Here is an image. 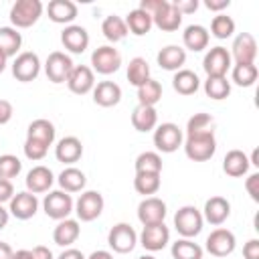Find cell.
<instances>
[{
    "instance_id": "cell-1",
    "label": "cell",
    "mask_w": 259,
    "mask_h": 259,
    "mask_svg": "<svg viewBox=\"0 0 259 259\" xmlns=\"http://www.w3.org/2000/svg\"><path fill=\"white\" fill-rule=\"evenodd\" d=\"M184 154L192 162H206L214 156L217 152V138L214 130L212 132H200V134H190L182 142Z\"/></svg>"
},
{
    "instance_id": "cell-2",
    "label": "cell",
    "mask_w": 259,
    "mask_h": 259,
    "mask_svg": "<svg viewBox=\"0 0 259 259\" xmlns=\"http://www.w3.org/2000/svg\"><path fill=\"white\" fill-rule=\"evenodd\" d=\"M42 12H45V6L40 0H16L8 16L12 26L18 30V28H30L32 24H36Z\"/></svg>"
},
{
    "instance_id": "cell-3",
    "label": "cell",
    "mask_w": 259,
    "mask_h": 259,
    "mask_svg": "<svg viewBox=\"0 0 259 259\" xmlns=\"http://www.w3.org/2000/svg\"><path fill=\"white\" fill-rule=\"evenodd\" d=\"M202 225H204L202 212L192 204L180 206L176 210V214H174V229L178 231V235L182 239H192V237L200 235Z\"/></svg>"
},
{
    "instance_id": "cell-4",
    "label": "cell",
    "mask_w": 259,
    "mask_h": 259,
    "mask_svg": "<svg viewBox=\"0 0 259 259\" xmlns=\"http://www.w3.org/2000/svg\"><path fill=\"white\" fill-rule=\"evenodd\" d=\"M73 208H75V202H73L71 194L65 192V190H61V188L59 190H49V194L42 200V210L53 221L69 219V214L73 212Z\"/></svg>"
},
{
    "instance_id": "cell-5",
    "label": "cell",
    "mask_w": 259,
    "mask_h": 259,
    "mask_svg": "<svg viewBox=\"0 0 259 259\" xmlns=\"http://www.w3.org/2000/svg\"><path fill=\"white\" fill-rule=\"evenodd\" d=\"M121 67V55L113 45H103L97 47L91 53V71L99 75H111L119 71Z\"/></svg>"
},
{
    "instance_id": "cell-6",
    "label": "cell",
    "mask_w": 259,
    "mask_h": 259,
    "mask_svg": "<svg viewBox=\"0 0 259 259\" xmlns=\"http://www.w3.org/2000/svg\"><path fill=\"white\" fill-rule=\"evenodd\" d=\"M182 142H184V134L176 123L166 121V123L156 125V130H154V146H156L158 152L172 154L182 146Z\"/></svg>"
},
{
    "instance_id": "cell-7",
    "label": "cell",
    "mask_w": 259,
    "mask_h": 259,
    "mask_svg": "<svg viewBox=\"0 0 259 259\" xmlns=\"http://www.w3.org/2000/svg\"><path fill=\"white\" fill-rule=\"evenodd\" d=\"M107 245L111 247V251L119 253V255H125V253H132L138 245V233L134 231L132 225L127 223H117L109 229L107 233Z\"/></svg>"
},
{
    "instance_id": "cell-8",
    "label": "cell",
    "mask_w": 259,
    "mask_h": 259,
    "mask_svg": "<svg viewBox=\"0 0 259 259\" xmlns=\"http://www.w3.org/2000/svg\"><path fill=\"white\" fill-rule=\"evenodd\" d=\"M75 63L73 59L63 51H53L45 61V75L51 83H67Z\"/></svg>"
},
{
    "instance_id": "cell-9",
    "label": "cell",
    "mask_w": 259,
    "mask_h": 259,
    "mask_svg": "<svg viewBox=\"0 0 259 259\" xmlns=\"http://www.w3.org/2000/svg\"><path fill=\"white\" fill-rule=\"evenodd\" d=\"M103 206H105V200H103L101 192H97V190H85L77 198L73 210L77 214V221L91 223V221H95L103 212Z\"/></svg>"
},
{
    "instance_id": "cell-10",
    "label": "cell",
    "mask_w": 259,
    "mask_h": 259,
    "mask_svg": "<svg viewBox=\"0 0 259 259\" xmlns=\"http://www.w3.org/2000/svg\"><path fill=\"white\" fill-rule=\"evenodd\" d=\"M231 67H233L231 53L221 45L210 47L202 59V69H204L206 77H227Z\"/></svg>"
},
{
    "instance_id": "cell-11",
    "label": "cell",
    "mask_w": 259,
    "mask_h": 259,
    "mask_svg": "<svg viewBox=\"0 0 259 259\" xmlns=\"http://www.w3.org/2000/svg\"><path fill=\"white\" fill-rule=\"evenodd\" d=\"M237 247V237L233 231L225 229V227H217L214 231H210V235L204 241V249L212 255V257H227L235 251Z\"/></svg>"
},
{
    "instance_id": "cell-12",
    "label": "cell",
    "mask_w": 259,
    "mask_h": 259,
    "mask_svg": "<svg viewBox=\"0 0 259 259\" xmlns=\"http://www.w3.org/2000/svg\"><path fill=\"white\" fill-rule=\"evenodd\" d=\"M40 73V59L36 53L32 51H24V53H18L12 61V75L16 81L20 83H28V81H34Z\"/></svg>"
},
{
    "instance_id": "cell-13",
    "label": "cell",
    "mask_w": 259,
    "mask_h": 259,
    "mask_svg": "<svg viewBox=\"0 0 259 259\" xmlns=\"http://www.w3.org/2000/svg\"><path fill=\"white\" fill-rule=\"evenodd\" d=\"M138 243L150 251V253H156V251H162L168 243H170V229L164 225V223H156V225H146L142 229V233L138 235Z\"/></svg>"
},
{
    "instance_id": "cell-14",
    "label": "cell",
    "mask_w": 259,
    "mask_h": 259,
    "mask_svg": "<svg viewBox=\"0 0 259 259\" xmlns=\"http://www.w3.org/2000/svg\"><path fill=\"white\" fill-rule=\"evenodd\" d=\"M229 53H231V59L235 61V65L255 63V59H257V40H255V36L251 32L237 34Z\"/></svg>"
},
{
    "instance_id": "cell-15",
    "label": "cell",
    "mask_w": 259,
    "mask_h": 259,
    "mask_svg": "<svg viewBox=\"0 0 259 259\" xmlns=\"http://www.w3.org/2000/svg\"><path fill=\"white\" fill-rule=\"evenodd\" d=\"M38 210V198L36 194L28 192V190H22V192H16L10 202H8V212L18 219V221H28L36 214Z\"/></svg>"
},
{
    "instance_id": "cell-16",
    "label": "cell",
    "mask_w": 259,
    "mask_h": 259,
    "mask_svg": "<svg viewBox=\"0 0 259 259\" xmlns=\"http://www.w3.org/2000/svg\"><path fill=\"white\" fill-rule=\"evenodd\" d=\"M168 212V206L162 198L158 196H146L140 204H138V219L140 223L146 225H156V223H164Z\"/></svg>"
},
{
    "instance_id": "cell-17",
    "label": "cell",
    "mask_w": 259,
    "mask_h": 259,
    "mask_svg": "<svg viewBox=\"0 0 259 259\" xmlns=\"http://www.w3.org/2000/svg\"><path fill=\"white\" fill-rule=\"evenodd\" d=\"M61 42H63V47H65L69 53L81 55V53H85L87 47H89V32H87V28L81 26V24H69V26H65L63 32H61Z\"/></svg>"
},
{
    "instance_id": "cell-18",
    "label": "cell",
    "mask_w": 259,
    "mask_h": 259,
    "mask_svg": "<svg viewBox=\"0 0 259 259\" xmlns=\"http://www.w3.org/2000/svg\"><path fill=\"white\" fill-rule=\"evenodd\" d=\"M24 184H26V190L32 192V194H40V192H49L55 184V174L51 168L47 166H32L28 172H26V178H24Z\"/></svg>"
},
{
    "instance_id": "cell-19",
    "label": "cell",
    "mask_w": 259,
    "mask_h": 259,
    "mask_svg": "<svg viewBox=\"0 0 259 259\" xmlns=\"http://www.w3.org/2000/svg\"><path fill=\"white\" fill-rule=\"evenodd\" d=\"M67 87L75 95H85L95 87V73L87 65H75L67 79Z\"/></svg>"
},
{
    "instance_id": "cell-20",
    "label": "cell",
    "mask_w": 259,
    "mask_h": 259,
    "mask_svg": "<svg viewBox=\"0 0 259 259\" xmlns=\"http://www.w3.org/2000/svg\"><path fill=\"white\" fill-rule=\"evenodd\" d=\"M200 212L206 223H210L212 227H221L231 217V202L225 196H210Z\"/></svg>"
},
{
    "instance_id": "cell-21",
    "label": "cell",
    "mask_w": 259,
    "mask_h": 259,
    "mask_svg": "<svg viewBox=\"0 0 259 259\" xmlns=\"http://www.w3.org/2000/svg\"><path fill=\"white\" fill-rule=\"evenodd\" d=\"M55 156L59 162L67 164V166H73L75 162L81 160L83 156V144L77 136H65L57 142L55 146Z\"/></svg>"
},
{
    "instance_id": "cell-22",
    "label": "cell",
    "mask_w": 259,
    "mask_h": 259,
    "mask_svg": "<svg viewBox=\"0 0 259 259\" xmlns=\"http://www.w3.org/2000/svg\"><path fill=\"white\" fill-rule=\"evenodd\" d=\"M156 61L160 65V69L164 71H180L184 69V63H186V51L178 45H166L164 49L158 51L156 55Z\"/></svg>"
},
{
    "instance_id": "cell-23",
    "label": "cell",
    "mask_w": 259,
    "mask_h": 259,
    "mask_svg": "<svg viewBox=\"0 0 259 259\" xmlns=\"http://www.w3.org/2000/svg\"><path fill=\"white\" fill-rule=\"evenodd\" d=\"M152 22H154V26H158L164 32H174L182 24V14L176 10V6L172 2L166 0L162 4V8L152 16Z\"/></svg>"
},
{
    "instance_id": "cell-24",
    "label": "cell",
    "mask_w": 259,
    "mask_h": 259,
    "mask_svg": "<svg viewBox=\"0 0 259 259\" xmlns=\"http://www.w3.org/2000/svg\"><path fill=\"white\" fill-rule=\"evenodd\" d=\"M81 235V227H79V221L77 219H63V221H57V227L53 229V241L59 245V247H71Z\"/></svg>"
},
{
    "instance_id": "cell-25",
    "label": "cell",
    "mask_w": 259,
    "mask_h": 259,
    "mask_svg": "<svg viewBox=\"0 0 259 259\" xmlns=\"http://www.w3.org/2000/svg\"><path fill=\"white\" fill-rule=\"evenodd\" d=\"M93 101L99 107H113L121 101V87L115 81H99L93 87Z\"/></svg>"
},
{
    "instance_id": "cell-26",
    "label": "cell",
    "mask_w": 259,
    "mask_h": 259,
    "mask_svg": "<svg viewBox=\"0 0 259 259\" xmlns=\"http://www.w3.org/2000/svg\"><path fill=\"white\" fill-rule=\"evenodd\" d=\"M47 14L55 24H71L77 18V4L71 0H51L47 6Z\"/></svg>"
},
{
    "instance_id": "cell-27",
    "label": "cell",
    "mask_w": 259,
    "mask_h": 259,
    "mask_svg": "<svg viewBox=\"0 0 259 259\" xmlns=\"http://www.w3.org/2000/svg\"><path fill=\"white\" fill-rule=\"evenodd\" d=\"M208 40H210V34L208 30L202 26V24H188L182 32V45H184V51H192V53H200L208 47Z\"/></svg>"
},
{
    "instance_id": "cell-28",
    "label": "cell",
    "mask_w": 259,
    "mask_h": 259,
    "mask_svg": "<svg viewBox=\"0 0 259 259\" xmlns=\"http://www.w3.org/2000/svg\"><path fill=\"white\" fill-rule=\"evenodd\" d=\"M249 156L243 150H229L223 158V172L231 178H241L249 172Z\"/></svg>"
},
{
    "instance_id": "cell-29",
    "label": "cell",
    "mask_w": 259,
    "mask_h": 259,
    "mask_svg": "<svg viewBox=\"0 0 259 259\" xmlns=\"http://www.w3.org/2000/svg\"><path fill=\"white\" fill-rule=\"evenodd\" d=\"M132 125H134V130H138L142 134L156 130V125H158V111H156V107L136 105L134 111H132Z\"/></svg>"
},
{
    "instance_id": "cell-30",
    "label": "cell",
    "mask_w": 259,
    "mask_h": 259,
    "mask_svg": "<svg viewBox=\"0 0 259 259\" xmlns=\"http://www.w3.org/2000/svg\"><path fill=\"white\" fill-rule=\"evenodd\" d=\"M57 182H59L61 190H65V192L71 194V192H81V190L85 188L87 176H85L83 170H79V168H75V166H67V168H63V172L59 174Z\"/></svg>"
},
{
    "instance_id": "cell-31",
    "label": "cell",
    "mask_w": 259,
    "mask_h": 259,
    "mask_svg": "<svg viewBox=\"0 0 259 259\" xmlns=\"http://www.w3.org/2000/svg\"><path fill=\"white\" fill-rule=\"evenodd\" d=\"M172 87L176 93L180 95H194L198 89H200V79L194 71L190 69H180L174 73L172 77Z\"/></svg>"
},
{
    "instance_id": "cell-32",
    "label": "cell",
    "mask_w": 259,
    "mask_h": 259,
    "mask_svg": "<svg viewBox=\"0 0 259 259\" xmlns=\"http://www.w3.org/2000/svg\"><path fill=\"white\" fill-rule=\"evenodd\" d=\"M55 136H57V130H55L53 121H49L45 117H38V119L30 121L28 127H26V138L38 140V142H42L47 146H53L55 144Z\"/></svg>"
},
{
    "instance_id": "cell-33",
    "label": "cell",
    "mask_w": 259,
    "mask_h": 259,
    "mask_svg": "<svg viewBox=\"0 0 259 259\" xmlns=\"http://www.w3.org/2000/svg\"><path fill=\"white\" fill-rule=\"evenodd\" d=\"M123 20H125L127 32H132V34H136V36H144V34H148L150 28L154 26L152 16H150L148 12H144V10H140V8L130 10L127 16H125Z\"/></svg>"
},
{
    "instance_id": "cell-34",
    "label": "cell",
    "mask_w": 259,
    "mask_h": 259,
    "mask_svg": "<svg viewBox=\"0 0 259 259\" xmlns=\"http://www.w3.org/2000/svg\"><path fill=\"white\" fill-rule=\"evenodd\" d=\"M101 32L109 42H119V40H123L127 36L125 20L121 16H117V14H109L101 22Z\"/></svg>"
},
{
    "instance_id": "cell-35",
    "label": "cell",
    "mask_w": 259,
    "mask_h": 259,
    "mask_svg": "<svg viewBox=\"0 0 259 259\" xmlns=\"http://www.w3.org/2000/svg\"><path fill=\"white\" fill-rule=\"evenodd\" d=\"M22 47V34L14 26H0V51L10 59L16 57Z\"/></svg>"
},
{
    "instance_id": "cell-36",
    "label": "cell",
    "mask_w": 259,
    "mask_h": 259,
    "mask_svg": "<svg viewBox=\"0 0 259 259\" xmlns=\"http://www.w3.org/2000/svg\"><path fill=\"white\" fill-rule=\"evenodd\" d=\"M259 77V69L255 63H245V65H233L231 67V81L239 87H251L255 85Z\"/></svg>"
},
{
    "instance_id": "cell-37",
    "label": "cell",
    "mask_w": 259,
    "mask_h": 259,
    "mask_svg": "<svg viewBox=\"0 0 259 259\" xmlns=\"http://www.w3.org/2000/svg\"><path fill=\"white\" fill-rule=\"evenodd\" d=\"M170 253L174 259H202L204 249L198 243H194L192 239H178L172 243Z\"/></svg>"
},
{
    "instance_id": "cell-38",
    "label": "cell",
    "mask_w": 259,
    "mask_h": 259,
    "mask_svg": "<svg viewBox=\"0 0 259 259\" xmlns=\"http://www.w3.org/2000/svg\"><path fill=\"white\" fill-rule=\"evenodd\" d=\"M125 75H127L130 85H134V87L144 85L150 79V65H148V61L144 57H134L130 61V65H127V73Z\"/></svg>"
},
{
    "instance_id": "cell-39",
    "label": "cell",
    "mask_w": 259,
    "mask_h": 259,
    "mask_svg": "<svg viewBox=\"0 0 259 259\" xmlns=\"http://www.w3.org/2000/svg\"><path fill=\"white\" fill-rule=\"evenodd\" d=\"M162 99V85L156 79H148L144 85L138 87V105H150L156 107V103Z\"/></svg>"
},
{
    "instance_id": "cell-40",
    "label": "cell",
    "mask_w": 259,
    "mask_h": 259,
    "mask_svg": "<svg viewBox=\"0 0 259 259\" xmlns=\"http://www.w3.org/2000/svg\"><path fill=\"white\" fill-rule=\"evenodd\" d=\"M204 93H206V97H210L214 101H223L231 95V81L227 77H206Z\"/></svg>"
},
{
    "instance_id": "cell-41",
    "label": "cell",
    "mask_w": 259,
    "mask_h": 259,
    "mask_svg": "<svg viewBox=\"0 0 259 259\" xmlns=\"http://www.w3.org/2000/svg\"><path fill=\"white\" fill-rule=\"evenodd\" d=\"M160 174H148V172H136V178H134V188L138 194H144V196H152L160 190Z\"/></svg>"
},
{
    "instance_id": "cell-42",
    "label": "cell",
    "mask_w": 259,
    "mask_h": 259,
    "mask_svg": "<svg viewBox=\"0 0 259 259\" xmlns=\"http://www.w3.org/2000/svg\"><path fill=\"white\" fill-rule=\"evenodd\" d=\"M233 32H235V20H233L231 16H227V14H217V16L210 20V32H208V34H212L214 38L225 40V38L233 36Z\"/></svg>"
},
{
    "instance_id": "cell-43",
    "label": "cell",
    "mask_w": 259,
    "mask_h": 259,
    "mask_svg": "<svg viewBox=\"0 0 259 259\" xmlns=\"http://www.w3.org/2000/svg\"><path fill=\"white\" fill-rule=\"evenodd\" d=\"M136 172L160 174L162 172V156L158 152H142L136 158Z\"/></svg>"
},
{
    "instance_id": "cell-44",
    "label": "cell",
    "mask_w": 259,
    "mask_h": 259,
    "mask_svg": "<svg viewBox=\"0 0 259 259\" xmlns=\"http://www.w3.org/2000/svg\"><path fill=\"white\" fill-rule=\"evenodd\" d=\"M212 125H214L212 115L210 113H204V111H198V113H194L186 121V136L200 134V132H212Z\"/></svg>"
},
{
    "instance_id": "cell-45",
    "label": "cell",
    "mask_w": 259,
    "mask_h": 259,
    "mask_svg": "<svg viewBox=\"0 0 259 259\" xmlns=\"http://www.w3.org/2000/svg\"><path fill=\"white\" fill-rule=\"evenodd\" d=\"M20 170H22V162L14 154H2L0 156V178L12 180L20 174Z\"/></svg>"
},
{
    "instance_id": "cell-46",
    "label": "cell",
    "mask_w": 259,
    "mask_h": 259,
    "mask_svg": "<svg viewBox=\"0 0 259 259\" xmlns=\"http://www.w3.org/2000/svg\"><path fill=\"white\" fill-rule=\"evenodd\" d=\"M47 152H49V146H47V144H42V142H38V140L26 138V142H24V156H26L28 160L38 162V160H42V158L47 156Z\"/></svg>"
},
{
    "instance_id": "cell-47",
    "label": "cell",
    "mask_w": 259,
    "mask_h": 259,
    "mask_svg": "<svg viewBox=\"0 0 259 259\" xmlns=\"http://www.w3.org/2000/svg\"><path fill=\"white\" fill-rule=\"evenodd\" d=\"M245 190L249 192L251 200L259 202V172H253V174L247 176V180H245Z\"/></svg>"
},
{
    "instance_id": "cell-48",
    "label": "cell",
    "mask_w": 259,
    "mask_h": 259,
    "mask_svg": "<svg viewBox=\"0 0 259 259\" xmlns=\"http://www.w3.org/2000/svg\"><path fill=\"white\" fill-rule=\"evenodd\" d=\"M176 6V10L184 16V14H192L198 10V0H174L172 2Z\"/></svg>"
},
{
    "instance_id": "cell-49",
    "label": "cell",
    "mask_w": 259,
    "mask_h": 259,
    "mask_svg": "<svg viewBox=\"0 0 259 259\" xmlns=\"http://www.w3.org/2000/svg\"><path fill=\"white\" fill-rule=\"evenodd\" d=\"M243 257L245 259H259V239H249L243 245Z\"/></svg>"
},
{
    "instance_id": "cell-50",
    "label": "cell",
    "mask_w": 259,
    "mask_h": 259,
    "mask_svg": "<svg viewBox=\"0 0 259 259\" xmlns=\"http://www.w3.org/2000/svg\"><path fill=\"white\" fill-rule=\"evenodd\" d=\"M12 196H14L12 180H4V178H0V204L10 202V198H12Z\"/></svg>"
},
{
    "instance_id": "cell-51",
    "label": "cell",
    "mask_w": 259,
    "mask_h": 259,
    "mask_svg": "<svg viewBox=\"0 0 259 259\" xmlns=\"http://www.w3.org/2000/svg\"><path fill=\"white\" fill-rule=\"evenodd\" d=\"M12 115H14L12 103H10L8 99H0V125L8 123V121L12 119Z\"/></svg>"
},
{
    "instance_id": "cell-52",
    "label": "cell",
    "mask_w": 259,
    "mask_h": 259,
    "mask_svg": "<svg viewBox=\"0 0 259 259\" xmlns=\"http://www.w3.org/2000/svg\"><path fill=\"white\" fill-rule=\"evenodd\" d=\"M204 6H206L210 12L223 14V10H227V8L231 6V0H204Z\"/></svg>"
},
{
    "instance_id": "cell-53",
    "label": "cell",
    "mask_w": 259,
    "mask_h": 259,
    "mask_svg": "<svg viewBox=\"0 0 259 259\" xmlns=\"http://www.w3.org/2000/svg\"><path fill=\"white\" fill-rule=\"evenodd\" d=\"M30 253H32V259H55L53 257V251L49 247H45V245H36Z\"/></svg>"
},
{
    "instance_id": "cell-54",
    "label": "cell",
    "mask_w": 259,
    "mask_h": 259,
    "mask_svg": "<svg viewBox=\"0 0 259 259\" xmlns=\"http://www.w3.org/2000/svg\"><path fill=\"white\" fill-rule=\"evenodd\" d=\"M57 259H85V255L79 251V249H73V247H67Z\"/></svg>"
},
{
    "instance_id": "cell-55",
    "label": "cell",
    "mask_w": 259,
    "mask_h": 259,
    "mask_svg": "<svg viewBox=\"0 0 259 259\" xmlns=\"http://www.w3.org/2000/svg\"><path fill=\"white\" fill-rule=\"evenodd\" d=\"M12 255H14L12 247H10L8 243L0 241V259H12Z\"/></svg>"
},
{
    "instance_id": "cell-56",
    "label": "cell",
    "mask_w": 259,
    "mask_h": 259,
    "mask_svg": "<svg viewBox=\"0 0 259 259\" xmlns=\"http://www.w3.org/2000/svg\"><path fill=\"white\" fill-rule=\"evenodd\" d=\"M85 259H113V255L109 253V251H103V249H99V251H93L89 257H85Z\"/></svg>"
},
{
    "instance_id": "cell-57",
    "label": "cell",
    "mask_w": 259,
    "mask_h": 259,
    "mask_svg": "<svg viewBox=\"0 0 259 259\" xmlns=\"http://www.w3.org/2000/svg\"><path fill=\"white\" fill-rule=\"evenodd\" d=\"M8 219H10V212L8 208H4V204H0V231L8 225Z\"/></svg>"
},
{
    "instance_id": "cell-58",
    "label": "cell",
    "mask_w": 259,
    "mask_h": 259,
    "mask_svg": "<svg viewBox=\"0 0 259 259\" xmlns=\"http://www.w3.org/2000/svg\"><path fill=\"white\" fill-rule=\"evenodd\" d=\"M12 259H32V253L28 249H18V251H14Z\"/></svg>"
},
{
    "instance_id": "cell-59",
    "label": "cell",
    "mask_w": 259,
    "mask_h": 259,
    "mask_svg": "<svg viewBox=\"0 0 259 259\" xmlns=\"http://www.w3.org/2000/svg\"><path fill=\"white\" fill-rule=\"evenodd\" d=\"M249 164L251 166H259V150L255 148L253 152H251V158H249Z\"/></svg>"
},
{
    "instance_id": "cell-60",
    "label": "cell",
    "mask_w": 259,
    "mask_h": 259,
    "mask_svg": "<svg viewBox=\"0 0 259 259\" xmlns=\"http://www.w3.org/2000/svg\"><path fill=\"white\" fill-rule=\"evenodd\" d=\"M6 65H8V57L0 51V73H4V69H6Z\"/></svg>"
},
{
    "instance_id": "cell-61",
    "label": "cell",
    "mask_w": 259,
    "mask_h": 259,
    "mask_svg": "<svg viewBox=\"0 0 259 259\" xmlns=\"http://www.w3.org/2000/svg\"><path fill=\"white\" fill-rule=\"evenodd\" d=\"M138 259H156V257H154V255H148V253H146V255H140Z\"/></svg>"
}]
</instances>
